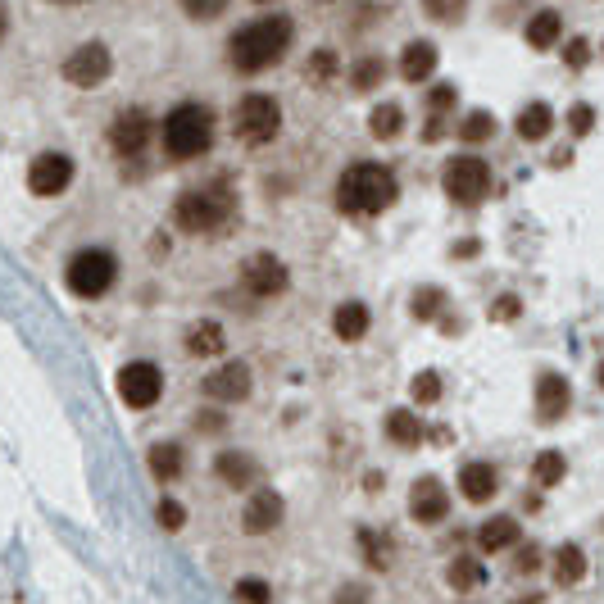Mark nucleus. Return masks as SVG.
I'll list each match as a JSON object with an SVG mask.
<instances>
[{
	"instance_id": "1",
	"label": "nucleus",
	"mask_w": 604,
	"mask_h": 604,
	"mask_svg": "<svg viewBox=\"0 0 604 604\" xmlns=\"http://www.w3.org/2000/svg\"><path fill=\"white\" fill-rule=\"evenodd\" d=\"M291 37H296V23H291L287 14H264V19L246 23V28H237V37H232V46H228L232 69L237 73L273 69V64L291 50Z\"/></svg>"
},
{
	"instance_id": "2",
	"label": "nucleus",
	"mask_w": 604,
	"mask_h": 604,
	"mask_svg": "<svg viewBox=\"0 0 604 604\" xmlns=\"http://www.w3.org/2000/svg\"><path fill=\"white\" fill-rule=\"evenodd\" d=\"M396 196H400V187L387 164H350L337 182V205L355 218L382 214V209L396 205Z\"/></svg>"
},
{
	"instance_id": "3",
	"label": "nucleus",
	"mask_w": 604,
	"mask_h": 604,
	"mask_svg": "<svg viewBox=\"0 0 604 604\" xmlns=\"http://www.w3.org/2000/svg\"><path fill=\"white\" fill-rule=\"evenodd\" d=\"M232 214H237V200H232V191L223 187V182H214V187H196V191H182L178 205H173V223H178L182 232H196V237L218 232Z\"/></svg>"
},
{
	"instance_id": "4",
	"label": "nucleus",
	"mask_w": 604,
	"mask_h": 604,
	"mask_svg": "<svg viewBox=\"0 0 604 604\" xmlns=\"http://www.w3.org/2000/svg\"><path fill=\"white\" fill-rule=\"evenodd\" d=\"M209 146H214V114L205 105L187 100L164 119V150L173 159H200Z\"/></svg>"
},
{
	"instance_id": "5",
	"label": "nucleus",
	"mask_w": 604,
	"mask_h": 604,
	"mask_svg": "<svg viewBox=\"0 0 604 604\" xmlns=\"http://www.w3.org/2000/svg\"><path fill=\"white\" fill-rule=\"evenodd\" d=\"M64 282H69L73 296L96 300V296H105V291L119 282V259L109 255V250H100V246H87V250H78V255L69 259Z\"/></svg>"
},
{
	"instance_id": "6",
	"label": "nucleus",
	"mask_w": 604,
	"mask_h": 604,
	"mask_svg": "<svg viewBox=\"0 0 604 604\" xmlns=\"http://www.w3.org/2000/svg\"><path fill=\"white\" fill-rule=\"evenodd\" d=\"M282 128V105L273 96H264V91H255V96H241L237 114H232V132H237V141H246V146H268V141L278 137Z\"/></svg>"
},
{
	"instance_id": "7",
	"label": "nucleus",
	"mask_w": 604,
	"mask_h": 604,
	"mask_svg": "<svg viewBox=\"0 0 604 604\" xmlns=\"http://www.w3.org/2000/svg\"><path fill=\"white\" fill-rule=\"evenodd\" d=\"M441 182H446V196L455 205H482L486 191H491V169L477 155H455L441 173Z\"/></svg>"
},
{
	"instance_id": "8",
	"label": "nucleus",
	"mask_w": 604,
	"mask_h": 604,
	"mask_svg": "<svg viewBox=\"0 0 604 604\" xmlns=\"http://www.w3.org/2000/svg\"><path fill=\"white\" fill-rule=\"evenodd\" d=\"M109 73H114V55H109L105 41H82L69 60H64V78H69L73 87L91 91V87H100Z\"/></svg>"
},
{
	"instance_id": "9",
	"label": "nucleus",
	"mask_w": 604,
	"mask_h": 604,
	"mask_svg": "<svg viewBox=\"0 0 604 604\" xmlns=\"http://www.w3.org/2000/svg\"><path fill=\"white\" fill-rule=\"evenodd\" d=\"M159 391H164V373H159L155 364L132 359V364L119 368V396L128 409H150L159 400Z\"/></svg>"
},
{
	"instance_id": "10",
	"label": "nucleus",
	"mask_w": 604,
	"mask_h": 604,
	"mask_svg": "<svg viewBox=\"0 0 604 604\" xmlns=\"http://www.w3.org/2000/svg\"><path fill=\"white\" fill-rule=\"evenodd\" d=\"M241 282H246L250 296L268 300V296H282L287 291V264H282L278 255H250L246 268H241Z\"/></svg>"
},
{
	"instance_id": "11",
	"label": "nucleus",
	"mask_w": 604,
	"mask_h": 604,
	"mask_svg": "<svg viewBox=\"0 0 604 604\" xmlns=\"http://www.w3.org/2000/svg\"><path fill=\"white\" fill-rule=\"evenodd\" d=\"M150 132H155V128H150L146 109H123L119 119L109 123V146L119 150L123 159H137L141 150L150 146Z\"/></svg>"
},
{
	"instance_id": "12",
	"label": "nucleus",
	"mask_w": 604,
	"mask_h": 604,
	"mask_svg": "<svg viewBox=\"0 0 604 604\" xmlns=\"http://www.w3.org/2000/svg\"><path fill=\"white\" fill-rule=\"evenodd\" d=\"M69 182H73V159L69 155H60V150H46V155L32 159V169H28L32 196H60Z\"/></svg>"
},
{
	"instance_id": "13",
	"label": "nucleus",
	"mask_w": 604,
	"mask_h": 604,
	"mask_svg": "<svg viewBox=\"0 0 604 604\" xmlns=\"http://www.w3.org/2000/svg\"><path fill=\"white\" fill-rule=\"evenodd\" d=\"M409 514H414L418 523H446V514H450L446 486L436 482V477H418L414 491H409Z\"/></svg>"
},
{
	"instance_id": "14",
	"label": "nucleus",
	"mask_w": 604,
	"mask_h": 604,
	"mask_svg": "<svg viewBox=\"0 0 604 604\" xmlns=\"http://www.w3.org/2000/svg\"><path fill=\"white\" fill-rule=\"evenodd\" d=\"M282 514H287V505H282L278 491H268V486H259L255 496H250L246 514H241V527H246L250 536H264V532H273V527L282 523Z\"/></svg>"
},
{
	"instance_id": "15",
	"label": "nucleus",
	"mask_w": 604,
	"mask_h": 604,
	"mask_svg": "<svg viewBox=\"0 0 604 604\" xmlns=\"http://www.w3.org/2000/svg\"><path fill=\"white\" fill-rule=\"evenodd\" d=\"M205 396L209 400H223V405H232V400H246L250 396V368L246 364H223L214 368V373L205 377Z\"/></svg>"
},
{
	"instance_id": "16",
	"label": "nucleus",
	"mask_w": 604,
	"mask_h": 604,
	"mask_svg": "<svg viewBox=\"0 0 604 604\" xmlns=\"http://www.w3.org/2000/svg\"><path fill=\"white\" fill-rule=\"evenodd\" d=\"M568 405H573V387H568V377H559V373L536 377V414H541V423L564 418Z\"/></svg>"
},
{
	"instance_id": "17",
	"label": "nucleus",
	"mask_w": 604,
	"mask_h": 604,
	"mask_svg": "<svg viewBox=\"0 0 604 604\" xmlns=\"http://www.w3.org/2000/svg\"><path fill=\"white\" fill-rule=\"evenodd\" d=\"M214 473L223 477L232 491H246V486L259 482V464L246 455V450H223V455L214 459Z\"/></svg>"
},
{
	"instance_id": "18",
	"label": "nucleus",
	"mask_w": 604,
	"mask_h": 604,
	"mask_svg": "<svg viewBox=\"0 0 604 604\" xmlns=\"http://www.w3.org/2000/svg\"><path fill=\"white\" fill-rule=\"evenodd\" d=\"M436 73V46L432 41H409L400 50V78L405 82H427Z\"/></svg>"
},
{
	"instance_id": "19",
	"label": "nucleus",
	"mask_w": 604,
	"mask_h": 604,
	"mask_svg": "<svg viewBox=\"0 0 604 604\" xmlns=\"http://www.w3.org/2000/svg\"><path fill=\"white\" fill-rule=\"evenodd\" d=\"M459 486H464V500H473V505H486V500L500 491V477L491 464H464V473H459Z\"/></svg>"
},
{
	"instance_id": "20",
	"label": "nucleus",
	"mask_w": 604,
	"mask_h": 604,
	"mask_svg": "<svg viewBox=\"0 0 604 604\" xmlns=\"http://www.w3.org/2000/svg\"><path fill=\"white\" fill-rule=\"evenodd\" d=\"M514 541H518V523H514L509 514L486 518V523L477 527V545H482L486 555H496V550H509Z\"/></svg>"
},
{
	"instance_id": "21",
	"label": "nucleus",
	"mask_w": 604,
	"mask_h": 604,
	"mask_svg": "<svg viewBox=\"0 0 604 604\" xmlns=\"http://www.w3.org/2000/svg\"><path fill=\"white\" fill-rule=\"evenodd\" d=\"M514 128H518V137H523V141H541V137H550V128H555V109L541 105V100H532L527 109H518Z\"/></svg>"
},
{
	"instance_id": "22",
	"label": "nucleus",
	"mask_w": 604,
	"mask_h": 604,
	"mask_svg": "<svg viewBox=\"0 0 604 604\" xmlns=\"http://www.w3.org/2000/svg\"><path fill=\"white\" fill-rule=\"evenodd\" d=\"M368 323H373V318H368V305H359V300H346V305L332 314V332H337L341 341H359L368 332Z\"/></svg>"
},
{
	"instance_id": "23",
	"label": "nucleus",
	"mask_w": 604,
	"mask_h": 604,
	"mask_svg": "<svg viewBox=\"0 0 604 604\" xmlns=\"http://www.w3.org/2000/svg\"><path fill=\"white\" fill-rule=\"evenodd\" d=\"M182 468H187V455H182V446H173V441H159V446L150 450V473H155L159 482H178Z\"/></svg>"
},
{
	"instance_id": "24",
	"label": "nucleus",
	"mask_w": 604,
	"mask_h": 604,
	"mask_svg": "<svg viewBox=\"0 0 604 604\" xmlns=\"http://www.w3.org/2000/svg\"><path fill=\"white\" fill-rule=\"evenodd\" d=\"M387 436L396 441V446H409V450H414L418 441L427 436V432H423V418L409 414V409H391V414H387Z\"/></svg>"
},
{
	"instance_id": "25",
	"label": "nucleus",
	"mask_w": 604,
	"mask_h": 604,
	"mask_svg": "<svg viewBox=\"0 0 604 604\" xmlns=\"http://www.w3.org/2000/svg\"><path fill=\"white\" fill-rule=\"evenodd\" d=\"M559 37H564V19H559L555 10H541L532 23H527V41H532L536 50L559 46Z\"/></svg>"
},
{
	"instance_id": "26",
	"label": "nucleus",
	"mask_w": 604,
	"mask_h": 604,
	"mask_svg": "<svg viewBox=\"0 0 604 604\" xmlns=\"http://www.w3.org/2000/svg\"><path fill=\"white\" fill-rule=\"evenodd\" d=\"M582 577H586L582 545H559V555H555V582H559V586H577Z\"/></svg>"
},
{
	"instance_id": "27",
	"label": "nucleus",
	"mask_w": 604,
	"mask_h": 604,
	"mask_svg": "<svg viewBox=\"0 0 604 604\" xmlns=\"http://www.w3.org/2000/svg\"><path fill=\"white\" fill-rule=\"evenodd\" d=\"M187 350H191V355H218V350H223V327H218L214 318L196 323L187 332Z\"/></svg>"
},
{
	"instance_id": "28",
	"label": "nucleus",
	"mask_w": 604,
	"mask_h": 604,
	"mask_svg": "<svg viewBox=\"0 0 604 604\" xmlns=\"http://www.w3.org/2000/svg\"><path fill=\"white\" fill-rule=\"evenodd\" d=\"M564 473H568V464H564V455H559V450H541V455H536L532 477H536V486H541V491L559 486V482H564Z\"/></svg>"
},
{
	"instance_id": "29",
	"label": "nucleus",
	"mask_w": 604,
	"mask_h": 604,
	"mask_svg": "<svg viewBox=\"0 0 604 604\" xmlns=\"http://www.w3.org/2000/svg\"><path fill=\"white\" fill-rule=\"evenodd\" d=\"M405 128V109L400 105H377L373 114H368V132H373V137H396V132Z\"/></svg>"
},
{
	"instance_id": "30",
	"label": "nucleus",
	"mask_w": 604,
	"mask_h": 604,
	"mask_svg": "<svg viewBox=\"0 0 604 604\" xmlns=\"http://www.w3.org/2000/svg\"><path fill=\"white\" fill-rule=\"evenodd\" d=\"M459 137H464L468 146H482V141L496 137V119H491L486 109H473V114L464 119V128H459Z\"/></svg>"
},
{
	"instance_id": "31",
	"label": "nucleus",
	"mask_w": 604,
	"mask_h": 604,
	"mask_svg": "<svg viewBox=\"0 0 604 604\" xmlns=\"http://www.w3.org/2000/svg\"><path fill=\"white\" fill-rule=\"evenodd\" d=\"M482 564H477V559H455V564H450V586H455V591H473V586H482Z\"/></svg>"
},
{
	"instance_id": "32",
	"label": "nucleus",
	"mask_w": 604,
	"mask_h": 604,
	"mask_svg": "<svg viewBox=\"0 0 604 604\" xmlns=\"http://www.w3.org/2000/svg\"><path fill=\"white\" fill-rule=\"evenodd\" d=\"M423 10H427V19H436V23H459L468 10V0H423Z\"/></svg>"
},
{
	"instance_id": "33",
	"label": "nucleus",
	"mask_w": 604,
	"mask_h": 604,
	"mask_svg": "<svg viewBox=\"0 0 604 604\" xmlns=\"http://www.w3.org/2000/svg\"><path fill=\"white\" fill-rule=\"evenodd\" d=\"M359 545H364V559H368L373 568H387V564H391V541H387V536L359 532Z\"/></svg>"
},
{
	"instance_id": "34",
	"label": "nucleus",
	"mask_w": 604,
	"mask_h": 604,
	"mask_svg": "<svg viewBox=\"0 0 604 604\" xmlns=\"http://www.w3.org/2000/svg\"><path fill=\"white\" fill-rule=\"evenodd\" d=\"M178 5H182V14L196 19V23H209V19H218V14L228 10V0H178Z\"/></svg>"
},
{
	"instance_id": "35",
	"label": "nucleus",
	"mask_w": 604,
	"mask_h": 604,
	"mask_svg": "<svg viewBox=\"0 0 604 604\" xmlns=\"http://www.w3.org/2000/svg\"><path fill=\"white\" fill-rule=\"evenodd\" d=\"M382 78H387V64H382V60H373V55L355 64V87H359V91H373Z\"/></svg>"
},
{
	"instance_id": "36",
	"label": "nucleus",
	"mask_w": 604,
	"mask_h": 604,
	"mask_svg": "<svg viewBox=\"0 0 604 604\" xmlns=\"http://www.w3.org/2000/svg\"><path fill=\"white\" fill-rule=\"evenodd\" d=\"M436 400H441V377L418 373L414 377V405H436Z\"/></svg>"
},
{
	"instance_id": "37",
	"label": "nucleus",
	"mask_w": 604,
	"mask_h": 604,
	"mask_svg": "<svg viewBox=\"0 0 604 604\" xmlns=\"http://www.w3.org/2000/svg\"><path fill=\"white\" fill-rule=\"evenodd\" d=\"M237 600L241 604H268V600H273V591H268V582H259V577H241Z\"/></svg>"
},
{
	"instance_id": "38",
	"label": "nucleus",
	"mask_w": 604,
	"mask_h": 604,
	"mask_svg": "<svg viewBox=\"0 0 604 604\" xmlns=\"http://www.w3.org/2000/svg\"><path fill=\"white\" fill-rule=\"evenodd\" d=\"M568 128H573V137H586V132L595 128V109L591 105H573V114H568Z\"/></svg>"
},
{
	"instance_id": "39",
	"label": "nucleus",
	"mask_w": 604,
	"mask_h": 604,
	"mask_svg": "<svg viewBox=\"0 0 604 604\" xmlns=\"http://www.w3.org/2000/svg\"><path fill=\"white\" fill-rule=\"evenodd\" d=\"M159 523L169 527V532H178V527L187 523V509H182L178 500H159Z\"/></svg>"
},
{
	"instance_id": "40",
	"label": "nucleus",
	"mask_w": 604,
	"mask_h": 604,
	"mask_svg": "<svg viewBox=\"0 0 604 604\" xmlns=\"http://www.w3.org/2000/svg\"><path fill=\"white\" fill-rule=\"evenodd\" d=\"M332 69H337L332 50H318L314 60H309V82H327V78H332Z\"/></svg>"
},
{
	"instance_id": "41",
	"label": "nucleus",
	"mask_w": 604,
	"mask_h": 604,
	"mask_svg": "<svg viewBox=\"0 0 604 604\" xmlns=\"http://www.w3.org/2000/svg\"><path fill=\"white\" fill-rule=\"evenodd\" d=\"M455 105V87H436L432 96H427V109H432V119H441L446 109Z\"/></svg>"
},
{
	"instance_id": "42",
	"label": "nucleus",
	"mask_w": 604,
	"mask_h": 604,
	"mask_svg": "<svg viewBox=\"0 0 604 604\" xmlns=\"http://www.w3.org/2000/svg\"><path fill=\"white\" fill-rule=\"evenodd\" d=\"M436 300H441V291H432V287H427V291H418V300H414V314H418V318L436 314Z\"/></svg>"
},
{
	"instance_id": "43",
	"label": "nucleus",
	"mask_w": 604,
	"mask_h": 604,
	"mask_svg": "<svg viewBox=\"0 0 604 604\" xmlns=\"http://www.w3.org/2000/svg\"><path fill=\"white\" fill-rule=\"evenodd\" d=\"M536 564H541V550H536V545H523V550H518V573H532Z\"/></svg>"
},
{
	"instance_id": "44",
	"label": "nucleus",
	"mask_w": 604,
	"mask_h": 604,
	"mask_svg": "<svg viewBox=\"0 0 604 604\" xmlns=\"http://www.w3.org/2000/svg\"><path fill=\"white\" fill-rule=\"evenodd\" d=\"M586 55H591V46H586V41H568V64H573V69H582Z\"/></svg>"
},
{
	"instance_id": "45",
	"label": "nucleus",
	"mask_w": 604,
	"mask_h": 604,
	"mask_svg": "<svg viewBox=\"0 0 604 604\" xmlns=\"http://www.w3.org/2000/svg\"><path fill=\"white\" fill-rule=\"evenodd\" d=\"M337 604H368V595H364V586H346V591L337 595Z\"/></svg>"
},
{
	"instance_id": "46",
	"label": "nucleus",
	"mask_w": 604,
	"mask_h": 604,
	"mask_svg": "<svg viewBox=\"0 0 604 604\" xmlns=\"http://www.w3.org/2000/svg\"><path fill=\"white\" fill-rule=\"evenodd\" d=\"M514 314H518V300H514V296H505V300L496 305V318H514Z\"/></svg>"
},
{
	"instance_id": "47",
	"label": "nucleus",
	"mask_w": 604,
	"mask_h": 604,
	"mask_svg": "<svg viewBox=\"0 0 604 604\" xmlns=\"http://www.w3.org/2000/svg\"><path fill=\"white\" fill-rule=\"evenodd\" d=\"M50 5H87V0H50Z\"/></svg>"
},
{
	"instance_id": "48",
	"label": "nucleus",
	"mask_w": 604,
	"mask_h": 604,
	"mask_svg": "<svg viewBox=\"0 0 604 604\" xmlns=\"http://www.w3.org/2000/svg\"><path fill=\"white\" fill-rule=\"evenodd\" d=\"M0 37H5V10H0Z\"/></svg>"
},
{
	"instance_id": "49",
	"label": "nucleus",
	"mask_w": 604,
	"mask_h": 604,
	"mask_svg": "<svg viewBox=\"0 0 604 604\" xmlns=\"http://www.w3.org/2000/svg\"><path fill=\"white\" fill-rule=\"evenodd\" d=\"M600 387H604V364H600Z\"/></svg>"
}]
</instances>
